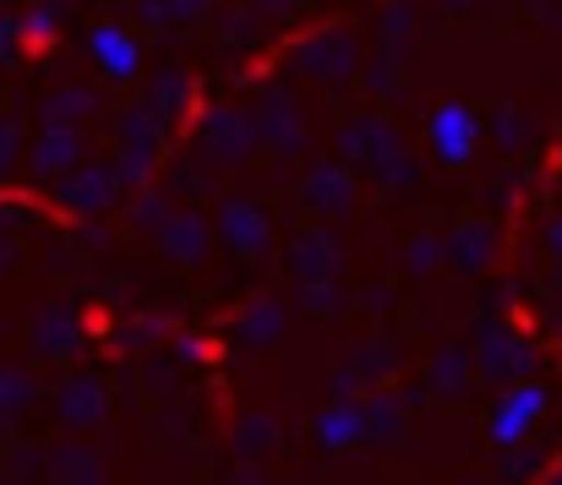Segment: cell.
Here are the masks:
<instances>
[{
  "mask_svg": "<svg viewBox=\"0 0 562 485\" xmlns=\"http://www.w3.org/2000/svg\"><path fill=\"white\" fill-rule=\"evenodd\" d=\"M202 137H207V148H213L218 159L229 163V159H240V154L257 143V121H240V115H213Z\"/></svg>",
  "mask_w": 562,
  "mask_h": 485,
  "instance_id": "10",
  "label": "cell"
},
{
  "mask_svg": "<svg viewBox=\"0 0 562 485\" xmlns=\"http://www.w3.org/2000/svg\"><path fill=\"white\" fill-rule=\"evenodd\" d=\"M55 409H60V426H77V431H88V426H99V420H104L110 398H104L99 376H77V382H66V387H60Z\"/></svg>",
  "mask_w": 562,
  "mask_h": 485,
  "instance_id": "6",
  "label": "cell"
},
{
  "mask_svg": "<svg viewBox=\"0 0 562 485\" xmlns=\"http://www.w3.org/2000/svg\"><path fill=\"white\" fill-rule=\"evenodd\" d=\"M497 121H503V143H519V137H525V126H519L525 115H514V110H503Z\"/></svg>",
  "mask_w": 562,
  "mask_h": 485,
  "instance_id": "22",
  "label": "cell"
},
{
  "mask_svg": "<svg viewBox=\"0 0 562 485\" xmlns=\"http://www.w3.org/2000/svg\"><path fill=\"white\" fill-rule=\"evenodd\" d=\"M246 343H273L279 332H284V306H273V301H257L246 317H240V327H235Z\"/></svg>",
  "mask_w": 562,
  "mask_h": 485,
  "instance_id": "16",
  "label": "cell"
},
{
  "mask_svg": "<svg viewBox=\"0 0 562 485\" xmlns=\"http://www.w3.org/2000/svg\"><path fill=\"white\" fill-rule=\"evenodd\" d=\"M11 154H16V132H11V126L0 121V169L11 163Z\"/></svg>",
  "mask_w": 562,
  "mask_h": 485,
  "instance_id": "23",
  "label": "cell"
},
{
  "mask_svg": "<svg viewBox=\"0 0 562 485\" xmlns=\"http://www.w3.org/2000/svg\"><path fill=\"white\" fill-rule=\"evenodd\" d=\"M295 273L301 279H328V273H339V240L334 235H301L295 240Z\"/></svg>",
  "mask_w": 562,
  "mask_h": 485,
  "instance_id": "11",
  "label": "cell"
},
{
  "mask_svg": "<svg viewBox=\"0 0 562 485\" xmlns=\"http://www.w3.org/2000/svg\"><path fill=\"white\" fill-rule=\"evenodd\" d=\"M110 191H115V174H110V169H82V180L71 174V180L60 185V196H66L77 213H99V207L110 202Z\"/></svg>",
  "mask_w": 562,
  "mask_h": 485,
  "instance_id": "12",
  "label": "cell"
},
{
  "mask_svg": "<svg viewBox=\"0 0 562 485\" xmlns=\"http://www.w3.org/2000/svg\"><path fill=\"white\" fill-rule=\"evenodd\" d=\"M536 464H541V453L519 442V453H514V448L503 453V481H508V485H525L530 475H536Z\"/></svg>",
  "mask_w": 562,
  "mask_h": 485,
  "instance_id": "19",
  "label": "cell"
},
{
  "mask_svg": "<svg viewBox=\"0 0 562 485\" xmlns=\"http://www.w3.org/2000/svg\"><path fill=\"white\" fill-rule=\"evenodd\" d=\"M71 163H77V132L49 126V132L38 137V148H33V169H38V174H60V169H71Z\"/></svg>",
  "mask_w": 562,
  "mask_h": 485,
  "instance_id": "13",
  "label": "cell"
},
{
  "mask_svg": "<svg viewBox=\"0 0 562 485\" xmlns=\"http://www.w3.org/2000/svg\"><path fill=\"white\" fill-rule=\"evenodd\" d=\"M492 246H497V235H492L486 224H459V229H453V235L442 240L448 262H453V268H464V273H481V268H486V262L497 257Z\"/></svg>",
  "mask_w": 562,
  "mask_h": 485,
  "instance_id": "9",
  "label": "cell"
},
{
  "mask_svg": "<svg viewBox=\"0 0 562 485\" xmlns=\"http://www.w3.org/2000/svg\"><path fill=\"white\" fill-rule=\"evenodd\" d=\"M71 343H77V323L66 312H44L38 317V327H33V349L38 354H66Z\"/></svg>",
  "mask_w": 562,
  "mask_h": 485,
  "instance_id": "15",
  "label": "cell"
},
{
  "mask_svg": "<svg viewBox=\"0 0 562 485\" xmlns=\"http://www.w3.org/2000/svg\"><path fill=\"white\" fill-rule=\"evenodd\" d=\"M218 235L229 240L235 257H262L268 240H273V224H268V213H262L257 202H224V213H218Z\"/></svg>",
  "mask_w": 562,
  "mask_h": 485,
  "instance_id": "4",
  "label": "cell"
},
{
  "mask_svg": "<svg viewBox=\"0 0 562 485\" xmlns=\"http://www.w3.org/2000/svg\"><path fill=\"white\" fill-rule=\"evenodd\" d=\"M268 442H273V420H268V415H257V420H246V431L235 437V453H240V459H246V453L257 459Z\"/></svg>",
  "mask_w": 562,
  "mask_h": 485,
  "instance_id": "20",
  "label": "cell"
},
{
  "mask_svg": "<svg viewBox=\"0 0 562 485\" xmlns=\"http://www.w3.org/2000/svg\"><path fill=\"white\" fill-rule=\"evenodd\" d=\"M475 143H481V115H475L470 104H437V110L426 115V148H431L437 163L459 169V163L470 159Z\"/></svg>",
  "mask_w": 562,
  "mask_h": 485,
  "instance_id": "2",
  "label": "cell"
},
{
  "mask_svg": "<svg viewBox=\"0 0 562 485\" xmlns=\"http://www.w3.org/2000/svg\"><path fill=\"white\" fill-rule=\"evenodd\" d=\"M558 485H562V481H558Z\"/></svg>",
  "mask_w": 562,
  "mask_h": 485,
  "instance_id": "25",
  "label": "cell"
},
{
  "mask_svg": "<svg viewBox=\"0 0 562 485\" xmlns=\"http://www.w3.org/2000/svg\"><path fill=\"white\" fill-rule=\"evenodd\" d=\"M442 262V235H415V246H409V268L420 273V268H437Z\"/></svg>",
  "mask_w": 562,
  "mask_h": 485,
  "instance_id": "21",
  "label": "cell"
},
{
  "mask_svg": "<svg viewBox=\"0 0 562 485\" xmlns=\"http://www.w3.org/2000/svg\"><path fill=\"white\" fill-rule=\"evenodd\" d=\"M33 398V382L22 371H0V415H16Z\"/></svg>",
  "mask_w": 562,
  "mask_h": 485,
  "instance_id": "18",
  "label": "cell"
},
{
  "mask_svg": "<svg viewBox=\"0 0 562 485\" xmlns=\"http://www.w3.org/2000/svg\"><path fill=\"white\" fill-rule=\"evenodd\" d=\"M530 343L514 332V327H503V323H486L481 327V338H475V365L486 371V376H525L530 371Z\"/></svg>",
  "mask_w": 562,
  "mask_h": 485,
  "instance_id": "3",
  "label": "cell"
},
{
  "mask_svg": "<svg viewBox=\"0 0 562 485\" xmlns=\"http://www.w3.org/2000/svg\"><path fill=\"white\" fill-rule=\"evenodd\" d=\"M93 55H99L110 82H132L137 66H143V49H137V38L126 27H93Z\"/></svg>",
  "mask_w": 562,
  "mask_h": 485,
  "instance_id": "7",
  "label": "cell"
},
{
  "mask_svg": "<svg viewBox=\"0 0 562 485\" xmlns=\"http://www.w3.org/2000/svg\"><path fill=\"white\" fill-rule=\"evenodd\" d=\"M437 393H459L464 387V376H470V354H459V349H448V354H437Z\"/></svg>",
  "mask_w": 562,
  "mask_h": 485,
  "instance_id": "17",
  "label": "cell"
},
{
  "mask_svg": "<svg viewBox=\"0 0 562 485\" xmlns=\"http://www.w3.org/2000/svg\"><path fill=\"white\" fill-rule=\"evenodd\" d=\"M361 437H367V415L361 409H328L317 420V442L323 448H356Z\"/></svg>",
  "mask_w": 562,
  "mask_h": 485,
  "instance_id": "14",
  "label": "cell"
},
{
  "mask_svg": "<svg viewBox=\"0 0 562 485\" xmlns=\"http://www.w3.org/2000/svg\"><path fill=\"white\" fill-rule=\"evenodd\" d=\"M541 415H547V387L530 382V376H519V382L497 398V409H492V420H486V437H492L497 448H519V442H530V431H536Z\"/></svg>",
  "mask_w": 562,
  "mask_h": 485,
  "instance_id": "1",
  "label": "cell"
},
{
  "mask_svg": "<svg viewBox=\"0 0 562 485\" xmlns=\"http://www.w3.org/2000/svg\"><path fill=\"white\" fill-rule=\"evenodd\" d=\"M159 246L176 257V262H196L202 251H207V218L202 213H165V224H159Z\"/></svg>",
  "mask_w": 562,
  "mask_h": 485,
  "instance_id": "8",
  "label": "cell"
},
{
  "mask_svg": "<svg viewBox=\"0 0 562 485\" xmlns=\"http://www.w3.org/2000/svg\"><path fill=\"white\" fill-rule=\"evenodd\" d=\"M301 196H306V207H312L317 218H345V213L356 207V180H350L339 163H317V169L306 174Z\"/></svg>",
  "mask_w": 562,
  "mask_h": 485,
  "instance_id": "5",
  "label": "cell"
},
{
  "mask_svg": "<svg viewBox=\"0 0 562 485\" xmlns=\"http://www.w3.org/2000/svg\"><path fill=\"white\" fill-rule=\"evenodd\" d=\"M547 240H552V257H562V218L552 224V235H547Z\"/></svg>",
  "mask_w": 562,
  "mask_h": 485,
  "instance_id": "24",
  "label": "cell"
}]
</instances>
